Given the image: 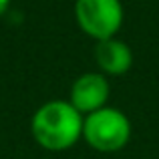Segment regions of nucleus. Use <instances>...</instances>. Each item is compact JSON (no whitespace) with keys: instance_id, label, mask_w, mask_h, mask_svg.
I'll use <instances>...</instances> for the list:
<instances>
[{"instance_id":"1","label":"nucleus","mask_w":159,"mask_h":159,"mask_svg":"<svg viewBox=\"0 0 159 159\" xmlns=\"http://www.w3.org/2000/svg\"><path fill=\"white\" fill-rule=\"evenodd\" d=\"M85 117L69 101L54 99L34 111L30 119V131L34 141L47 151H66L83 139Z\"/></svg>"},{"instance_id":"2","label":"nucleus","mask_w":159,"mask_h":159,"mask_svg":"<svg viewBox=\"0 0 159 159\" xmlns=\"http://www.w3.org/2000/svg\"><path fill=\"white\" fill-rule=\"evenodd\" d=\"M83 139L95 151L117 153L127 147L131 139V121L119 109L103 107L91 115H85Z\"/></svg>"},{"instance_id":"3","label":"nucleus","mask_w":159,"mask_h":159,"mask_svg":"<svg viewBox=\"0 0 159 159\" xmlns=\"http://www.w3.org/2000/svg\"><path fill=\"white\" fill-rule=\"evenodd\" d=\"M75 18L87 36L107 40L119 32L123 24V4L121 0H77Z\"/></svg>"},{"instance_id":"4","label":"nucleus","mask_w":159,"mask_h":159,"mask_svg":"<svg viewBox=\"0 0 159 159\" xmlns=\"http://www.w3.org/2000/svg\"><path fill=\"white\" fill-rule=\"evenodd\" d=\"M111 87L103 73H85L77 77L70 85L69 103L81 113L83 117L107 107Z\"/></svg>"},{"instance_id":"5","label":"nucleus","mask_w":159,"mask_h":159,"mask_svg":"<svg viewBox=\"0 0 159 159\" xmlns=\"http://www.w3.org/2000/svg\"><path fill=\"white\" fill-rule=\"evenodd\" d=\"M95 62L99 70L109 77H121L133 66V52L127 43L117 36L107 40H99L95 47Z\"/></svg>"},{"instance_id":"6","label":"nucleus","mask_w":159,"mask_h":159,"mask_svg":"<svg viewBox=\"0 0 159 159\" xmlns=\"http://www.w3.org/2000/svg\"><path fill=\"white\" fill-rule=\"evenodd\" d=\"M8 6H10V0H0V16L8 10Z\"/></svg>"}]
</instances>
